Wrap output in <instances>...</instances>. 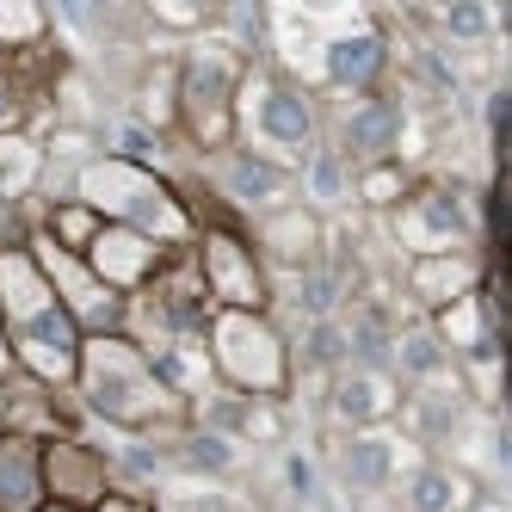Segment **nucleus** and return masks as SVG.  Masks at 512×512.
Segmentation results:
<instances>
[{"label":"nucleus","mask_w":512,"mask_h":512,"mask_svg":"<svg viewBox=\"0 0 512 512\" xmlns=\"http://www.w3.org/2000/svg\"><path fill=\"white\" fill-rule=\"evenodd\" d=\"M68 395L93 420L118 426V432H142V438L179 432L192 420V395L124 334H87L81 340V364H75V389Z\"/></svg>","instance_id":"f257e3e1"},{"label":"nucleus","mask_w":512,"mask_h":512,"mask_svg":"<svg viewBox=\"0 0 512 512\" xmlns=\"http://www.w3.org/2000/svg\"><path fill=\"white\" fill-rule=\"evenodd\" d=\"M0 334H7L13 371L44 383V389H75V364H81V327L68 321V309L56 303V290L44 278V266L31 260L25 235L0 241Z\"/></svg>","instance_id":"f03ea898"},{"label":"nucleus","mask_w":512,"mask_h":512,"mask_svg":"<svg viewBox=\"0 0 512 512\" xmlns=\"http://www.w3.org/2000/svg\"><path fill=\"white\" fill-rule=\"evenodd\" d=\"M75 204H87L99 223H118V229H136L161 247H192L198 223H192V204L186 192L161 179L149 161L136 155H93L75 167Z\"/></svg>","instance_id":"7ed1b4c3"},{"label":"nucleus","mask_w":512,"mask_h":512,"mask_svg":"<svg viewBox=\"0 0 512 512\" xmlns=\"http://www.w3.org/2000/svg\"><path fill=\"white\" fill-rule=\"evenodd\" d=\"M204 364L210 377L241 401H284L290 395V340L266 309H210L204 321Z\"/></svg>","instance_id":"20e7f679"},{"label":"nucleus","mask_w":512,"mask_h":512,"mask_svg":"<svg viewBox=\"0 0 512 512\" xmlns=\"http://www.w3.org/2000/svg\"><path fill=\"white\" fill-rule=\"evenodd\" d=\"M321 136V112L315 99L290 81V75H266V68H247L241 99H235V142L247 155H260L284 173H297L315 155Z\"/></svg>","instance_id":"39448f33"},{"label":"nucleus","mask_w":512,"mask_h":512,"mask_svg":"<svg viewBox=\"0 0 512 512\" xmlns=\"http://www.w3.org/2000/svg\"><path fill=\"white\" fill-rule=\"evenodd\" d=\"M247 81V62L229 44H198L173 62V124L186 130L198 155L235 149V99Z\"/></svg>","instance_id":"423d86ee"},{"label":"nucleus","mask_w":512,"mask_h":512,"mask_svg":"<svg viewBox=\"0 0 512 512\" xmlns=\"http://www.w3.org/2000/svg\"><path fill=\"white\" fill-rule=\"evenodd\" d=\"M192 266H198V284L210 309H266L272 303V278H266V260L253 253L247 229L235 223H198L192 235Z\"/></svg>","instance_id":"0eeeda50"},{"label":"nucleus","mask_w":512,"mask_h":512,"mask_svg":"<svg viewBox=\"0 0 512 512\" xmlns=\"http://www.w3.org/2000/svg\"><path fill=\"white\" fill-rule=\"evenodd\" d=\"M25 247H31V260L44 266V278H50V290H56V303L68 309V321H75L81 334H118V327H124V297H112V290H105V284L87 272L81 253H62L44 229H31Z\"/></svg>","instance_id":"6e6552de"},{"label":"nucleus","mask_w":512,"mask_h":512,"mask_svg":"<svg viewBox=\"0 0 512 512\" xmlns=\"http://www.w3.org/2000/svg\"><path fill=\"white\" fill-rule=\"evenodd\" d=\"M62 50L31 44V50H0V136H25L38 124L56 93H62Z\"/></svg>","instance_id":"1a4fd4ad"},{"label":"nucleus","mask_w":512,"mask_h":512,"mask_svg":"<svg viewBox=\"0 0 512 512\" xmlns=\"http://www.w3.org/2000/svg\"><path fill=\"white\" fill-rule=\"evenodd\" d=\"M395 235L414 260H432V253H469L475 216L451 186H414L395 204Z\"/></svg>","instance_id":"9d476101"},{"label":"nucleus","mask_w":512,"mask_h":512,"mask_svg":"<svg viewBox=\"0 0 512 512\" xmlns=\"http://www.w3.org/2000/svg\"><path fill=\"white\" fill-rule=\"evenodd\" d=\"M112 457L93 451L87 438L62 432V438H44V500L62 506V512H93L105 494H112Z\"/></svg>","instance_id":"9b49d317"},{"label":"nucleus","mask_w":512,"mask_h":512,"mask_svg":"<svg viewBox=\"0 0 512 512\" xmlns=\"http://www.w3.org/2000/svg\"><path fill=\"white\" fill-rule=\"evenodd\" d=\"M87 272L112 290V297H136V290H149L155 278H161V266L173 260V247H161V241H149V235H136V229H118V223H99V235L87 241Z\"/></svg>","instance_id":"f8f14e48"},{"label":"nucleus","mask_w":512,"mask_h":512,"mask_svg":"<svg viewBox=\"0 0 512 512\" xmlns=\"http://www.w3.org/2000/svg\"><path fill=\"white\" fill-rule=\"evenodd\" d=\"M395 142H401V112H395L383 93L346 99V112H340V155L346 161L383 167V161H395Z\"/></svg>","instance_id":"ddd939ff"},{"label":"nucleus","mask_w":512,"mask_h":512,"mask_svg":"<svg viewBox=\"0 0 512 512\" xmlns=\"http://www.w3.org/2000/svg\"><path fill=\"white\" fill-rule=\"evenodd\" d=\"M488 284V272H482V260H475V247L469 253H432V260H414L408 266V290H414V303L420 309H451V303H463V297H475V290Z\"/></svg>","instance_id":"4468645a"},{"label":"nucleus","mask_w":512,"mask_h":512,"mask_svg":"<svg viewBox=\"0 0 512 512\" xmlns=\"http://www.w3.org/2000/svg\"><path fill=\"white\" fill-rule=\"evenodd\" d=\"M253 253L260 260H278V266H315V247H321V223L309 204H278L253 223Z\"/></svg>","instance_id":"2eb2a0df"},{"label":"nucleus","mask_w":512,"mask_h":512,"mask_svg":"<svg viewBox=\"0 0 512 512\" xmlns=\"http://www.w3.org/2000/svg\"><path fill=\"white\" fill-rule=\"evenodd\" d=\"M216 179H223V198L241 204V210H278L290 204V173L260 161V155H247V149H223L216 155Z\"/></svg>","instance_id":"dca6fc26"},{"label":"nucleus","mask_w":512,"mask_h":512,"mask_svg":"<svg viewBox=\"0 0 512 512\" xmlns=\"http://www.w3.org/2000/svg\"><path fill=\"white\" fill-rule=\"evenodd\" d=\"M0 432H25V438H62L68 432V408L62 389H44L31 377H7L0 383Z\"/></svg>","instance_id":"f3484780"},{"label":"nucleus","mask_w":512,"mask_h":512,"mask_svg":"<svg viewBox=\"0 0 512 512\" xmlns=\"http://www.w3.org/2000/svg\"><path fill=\"white\" fill-rule=\"evenodd\" d=\"M44 438L0 432V512H44Z\"/></svg>","instance_id":"a211bd4d"},{"label":"nucleus","mask_w":512,"mask_h":512,"mask_svg":"<svg viewBox=\"0 0 512 512\" xmlns=\"http://www.w3.org/2000/svg\"><path fill=\"white\" fill-rule=\"evenodd\" d=\"M432 327H438V346H445V352H463V358L482 352V358H488V352H494V290L482 284L475 297L438 309Z\"/></svg>","instance_id":"6ab92c4d"},{"label":"nucleus","mask_w":512,"mask_h":512,"mask_svg":"<svg viewBox=\"0 0 512 512\" xmlns=\"http://www.w3.org/2000/svg\"><path fill=\"white\" fill-rule=\"evenodd\" d=\"M383 68H389V50H383V38H340V44H327V81H334L340 93H377V81H383Z\"/></svg>","instance_id":"aec40b11"},{"label":"nucleus","mask_w":512,"mask_h":512,"mask_svg":"<svg viewBox=\"0 0 512 512\" xmlns=\"http://www.w3.org/2000/svg\"><path fill=\"white\" fill-rule=\"evenodd\" d=\"M340 414H346L358 432H371V426L389 414V383H383L377 371H352V377H340Z\"/></svg>","instance_id":"412c9836"},{"label":"nucleus","mask_w":512,"mask_h":512,"mask_svg":"<svg viewBox=\"0 0 512 512\" xmlns=\"http://www.w3.org/2000/svg\"><path fill=\"white\" fill-rule=\"evenodd\" d=\"M346 482L352 488H383L389 475H395V451H389V438L383 432H358L352 445H346Z\"/></svg>","instance_id":"4be33fe9"},{"label":"nucleus","mask_w":512,"mask_h":512,"mask_svg":"<svg viewBox=\"0 0 512 512\" xmlns=\"http://www.w3.org/2000/svg\"><path fill=\"white\" fill-rule=\"evenodd\" d=\"M50 44V13L31 0H0V50H31Z\"/></svg>","instance_id":"5701e85b"},{"label":"nucleus","mask_w":512,"mask_h":512,"mask_svg":"<svg viewBox=\"0 0 512 512\" xmlns=\"http://www.w3.org/2000/svg\"><path fill=\"white\" fill-rule=\"evenodd\" d=\"M44 235H50L62 253H87V241L99 235V216H93L87 204H75V198H62V204H50V216H44Z\"/></svg>","instance_id":"b1692460"},{"label":"nucleus","mask_w":512,"mask_h":512,"mask_svg":"<svg viewBox=\"0 0 512 512\" xmlns=\"http://www.w3.org/2000/svg\"><path fill=\"white\" fill-rule=\"evenodd\" d=\"M408 192H414V179L401 173V161H383V167H364V173H358V198L377 204V210H395Z\"/></svg>","instance_id":"393cba45"},{"label":"nucleus","mask_w":512,"mask_h":512,"mask_svg":"<svg viewBox=\"0 0 512 512\" xmlns=\"http://www.w3.org/2000/svg\"><path fill=\"white\" fill-rule=\"evenodd\" d=\"M136 112L149 118L155 130L173 124V62H155L149 75H142V87H136Z\"/></svg>","instance_id":"a878e982"},{"label":"nucleus","mask_w":512,"mask_h":512,"mask_svg":"<svg viewBox=\"0 0 512 512\" xmlns=\"http://www.w3.org/2000/svg\"><path fill=\"white\" fill-rule=\"evenodd\" d=\"M451 500H457V482L445 469H420L414 475V512H451Z\"/></svg>","instance_id":"bb28decb"},{"label":"nucleus","mask_w":512,"mask_h":512,"mask_svg":"<svg viewBox=\"0 0 512 512\" xmlns=\"http://www.w3.org/2000/svg\"><path fill=\"white\" fill-rule=\"evenodd\" d=\"M149 19H155L161 31H204V25H210V7H167V0H155Z\"/></svg>","instance_id":"cd10ccee"},{"label":"nucleus","mask_w":512,"mask_h":512,"mask_svg":"<svg viewBox=\"0 0 512 512\" xmlns=\"http://www.w3.org/2000/svg\"><path fill=\"white\" fill-rule=\"evenodd\" d=\"M401 364L420 371V377H432L438 371V340H408V346H401Z\"/></svg>","instance_id":"c85d7f7f"},{"label":"nucleus","mask_w":512,"mask_h":512,"mask_svg":"<svg viewBox=\"0 0 512 512\" xmlns=\"http://www.w3.org/2000/svg\"><path fill=\"white\" fill-rule=\"evenodd\" d=\"M93 512H155L149 500H142V494H124V488H112V494H105Z\"/></svg>","instance_id":"c756f323"},{"label":"nucleus","mask_w":512,"mask_h":512,"mask_svg":"<svg viewBox=\"0 0 512 512\" xmlns=\"http://www.w3.org/2000/svg\"><path fill=\"white\" fill-rule=\"evenodd\" d=\"M13 377V352H7V334H0V383Z\"/></svg>","instance_id":"7c9ffc66"},{"label":"nucleus","mask_w":512,"mask_h":512,"mask_svg":"<svg viewBox=\"0 0 512 512\" xmlns=\"http://www.w3.org/2000/svg\"><path fill=\"white\" fill-rule=\"evenodd\" d=\"M44 512H62V506H44Z\"/></svg>","instance_id":"2f4dec72"}]
</instances>
